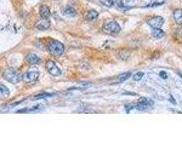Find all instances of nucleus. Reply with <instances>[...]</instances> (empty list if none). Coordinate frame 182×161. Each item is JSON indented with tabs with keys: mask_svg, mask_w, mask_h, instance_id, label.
<instances>
[{
	"mask_svg": "<svg viewBox=\"0 0 182 161\" xmlns=\"http://www.w3.org/2000/svg\"><path fill=\"white\" fill-rule=\"evenodd\" d=\"M26 61L30 65H37V64L40 63V57L38 55H35V53H28L26 56Z\"/></svg>",
	"mask_w": 182,
	"mask_h": 161,
	"instance_id": "obj_8",
	"label": "nucleus"
},
{
	"mask_svg": "<svg viewBox=\"0 0 182 161\" xmlns=\"http://www.w3.org/2000/svg\"><path fill=\"white\" fill-rule=\"evenodd\" d=\"M172 16H174L175 22H176L179 26H182V9H176V10H174Z\"/></svg>",
	"mask_w": 182,
	"mask_h": 161,
	"instance_id": "obj_12",
	"label": "nucleus"
},
{
	"mask_svg": "<svg viewBox=\"0 0 182 161\" xmlns=\"http://www.w3.org/2000/svg\"><path fill=\"white\" fill-rule=\"evenodd\" d=\"M103 30L108 34H118L120 32V26L115 21H108L103 24Z\"/></svg>",
	"mask_w": 182,
	"mask_h": 161,
	"instance_id": "obj_4",
	"label": "nucleus"
},
{
	"mask_svg": "<svg viewBox=\"0 0 182 161\" xmlns=\"http://www.w3.org/2000/svg\"><path fill=\"white\" fill-rule=\"evenodd\" d=\"M99 17V12L96 10H89L85 15V20L86 21H95Z\"/></svg>",
	"mask_w": 182,
	"mask_h": 161,
	"instance_id": "obj_13",
	"label": "nucleus"
},
{
	"mask_svg": "<svg viewBox=\"0 0 182 161\" xmlns=\"http://www.w3.org/2000/svg\"><path fill=\"white\" fill-rule=\"evenodd\" d=\"M2 78L7 81V82L15 85V84H18L22 80V74H21L18 70L14 69V68H7L2 73Z\"/></svg>",
	"mask_w": 182,
	"mask_h": 161,
	"instance_id": "obj_1",
	"label": "nucleus"
},
{
	"mask_svg": "<svg viewBox=\"0 0 182 161\" xmlns=\"http://www.w3.org/2000/svg\"><path fill=\"white\" fill-rule=\"evenodd\" d=\"M147 24H148L151 28H153V29L160 28L163 24H164V18H163L162 16H154V17L147 20Z\"/></svg>",
	"mask_w": 182,
	"mask_h": 161,
	"instance_id": "obj_7",
	"label": "nucleus"
},
{
	"mask_svg": "<svg viewBox=\"0 0 182 161\" xmlns=\"http://www.w3.org/2000/svg\"><path fill=\"white\" fill-rule=\"evenodd\" d=\"M115 1L117 0H100V2H101L102 5H104L107 7H113L114 4H115Z\"/></svg>",
	"mask_w": 182,
	"mask_h": 161,
	"instance_id": "obj_18",
	"label": "nucleus"
},
{
	"mask_svg": "<svg viewBox=\"0 0 182 161\" xmlns=\"http://www.w3.org/2000/svg\"><path fill=\"white\" fill-rule=\"evenodd\" d=\"M39 72L35 70V69H30V70H26L23 74H22V80L24 81L26 84H30V82H34V81L38 80L39 78Z\"/></svg>",
	"mask_w": 182,
	"mask_h": 161,
	"instance_id": "obj_3",
	"label": "nucleus"
},
{
	"mask_svg": "<svg viewBox=\"0 0 182 161\" xmlns=\"http://www.w3.org/2000/svg\"><path fill=\"white\" fill-rule=\"evenodd\" d=\"M9 95H10V90L4 84H0V98L9 97Z\"/></svg>",
	"mask_w": 182,
	"mask_h": 161,
	"instance_id": "obj_16",
	"label": "nucleus"
},
{
	"mask_svg": "<svg viewBox=\"0 0 182 161\" xmlns=\"http://www.w3.org/2000/svg\"><path fill=\"white\" fill-rule=\"evenodd\" d=\"M63 14L66 15V16H69V17H75L77 16V11H75V9L73 7V6H71V5H67L66 7H63Z\"/></svg>",
	"mask_w": 182,
	"mask_h": 161,
	"instance_id": "obj_11",
	"label": "nucleus"
},
{
	"mask_svg": "<svg viewBox=\"0 0 182 161\" xmlns=\"http://www.w3.org/2000/svg\"><path fill=\"white\" fill-rule=\"evenodd\" d=\"M152 107H153V101H151L149 98H141L140 101H137L134 104V109H137L141 112L149 110Z\"/></svg>",
	"mask_w": 182,
	"mask_h": 161,
	"instance_id": "obj_5",
	"label": "nucleus"
},
{
	"mask_svg": "<svg viewBox=\"0 0 182 161\" xmlns=\"http://www.w3.org/2000/svg\"><path fill=\"white\" fill-rule=\"evenodd\" d=\"M47 50L52 56L61 57L64 53V45L57 40H50L47 44Z\"/></svg>",
	"mask_w": 182,
	"mask_h": 161,
	"instance_id": "obj_2",
	"label": "nucleus"
},
{
	"mask_svg": "<svg viewBox=\"0 0 182 161\" xmlns=\"http://www.w3.org/2000/svg\"><path fill=\"white\" fill-rule=\"evenodd\" d=\"M52 96V93H41V95H37L33 97V100H41V98H46V97H50Z\"/></svg>",
	"mask_w": 182,
	"mask_h": 161,
	"instance_id": "obj_20",
	"label": "nucleus"
},
{
	"mask_svg": "<svg viewBox=\"0 0 182 161\" xmlns=\"http://www.w3.org/2000/svg\"><path fill=\"white\" fill-rule=\"evenodd\" d=\"M45 67H46V70L49 72V74H51L52 77H60L62 74V70L60 69V67L54 61H46Z\"/></svg>",
	"mask_w": 182,
	"mask_h": 161,
	"instance_id": "obj_6",
	"label": "nucleus"
},
{
	"mask_svg": "<svg viewBox=\"0 0 182 161\" xmlns=\"http://www.w3.org/2000/svg\"><path fill=\"white\" fill-rule=\"evenodd\" d=\"M35 28L39 29V30H46V29L50 28V22L46 18H41L40 17V20H38L37 23H35Z\"/></svg>",
	"mask_w": 182,
	"mask_h": 161,
	"instance_id": "obj_9",
	"label": "nucleus"
},
{
	"mask_svg": "<svg viewBox=\"0 0 182 161\" xmlns=\"http://www.w3.org/2000/svg\"><path fill=\"white\" fill-rule=\"evenodd\" d=\"M39 16H40L41 18H49L50 17V9H49V6L47 5H40V7H39Z\"/></svg>",
	"mask_w": 182,
	"mask_h": 161,
	"instance_id": "obj_10",
	"label": "nucleus"
},
{
	"mask_svg": "<svg viewBox=\"0 0 182 161\" xmlns=\"http://www.w3.org/2000/svg\"><path fill=\"white\" fill-rule=\"evenodd\" d=\"M160 77L164 78V79H166L168 78V75H166V72H160Z\"/></svg>",
	"mask_w": 182,
	"mask_h": 161,
	"instance_id": "obj_21",
	"label": "nucleus"
},
{
	"mask_svg": "<svg viewBox=\"0 0 182 161\" xmlns=\"http://www.w3.org/2000/svg\"><path fill=\"white\" fill-rule=\"evenodd\" d=\"M130 77H131V73H130V72L123 73V74H120V75L114 80V84H121V82H124L125 80H127Z\"/></svg>",
	"mask_w": 182,
	"mask_h": 161,
	"instance_id": "obj_14",
	"label": "nucleus"
},
{
	"mask_svg": "<svg viewBox=\"0 0 182 161\" xmlns=\"http://www.w3.org/2000/svg\"><path fill=\"white\" fill-rule=\"evenodd\" d=\"M143 75H144V73L143 72H137V73H135L134 75H132V79L135 81H140L143 78Z\"/></svg>",
	"mask_w": 182,
	"mask_h": 161,
	"instance_id": "obj_19",
	"label": "nucleus"
},
{
	"mask_svg": "<svg viewBox=\"0 0 182 161\" xmlns=\"http://www.w3.org/2000/svg\"><path fill=\"white\" fill-rule=\"evenodd\" d=\"M129 53H130V52H129V51H126V50H120V51H118V52H117V57H118V58H120V60H127V58H129V56H130V55H129Z\"/></svg>",
	"mask_w": 182,
	"mask_h": 161,
	"instance_id": "obj_17",
	"label": "nucleus"
},
{
	"mask_svg": "<svg viewBox=\"0 0 182 161\" xmlns=\"http://www.w3.org/2000/svg\"><path fill=\"white\" fill-rule=\"evenodd\" d=\"M164 37H165V33L163 32L160 28L153 29V32H152V38H153V39H162Z\"/></svg>",
	"mask_w": 182,
	"mask_h": 161,
	"instance_id": "obj_15",
	"label": "nucleus"
}]
</instances>
